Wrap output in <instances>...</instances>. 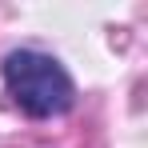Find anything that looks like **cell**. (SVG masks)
Segmentation results:
<instances>
[{
    "instance_id": "6da1fadb",
    "label": "cell",
    "mask_w": 148,
    "mask_h": 148,
    "mask_svg": "<svg viewBox=\"0 0 148 148\" xmlns=\"http://www.w3.org/2000/svg\"><path fill=\"white\" fill-rule=\"evenodd\" d=\"M0 80H4V92L12 96V104L32 120L64 116L76 104V84L68 68L40 48H12L0 64Z\"/></svg>"
}]
</instances>
